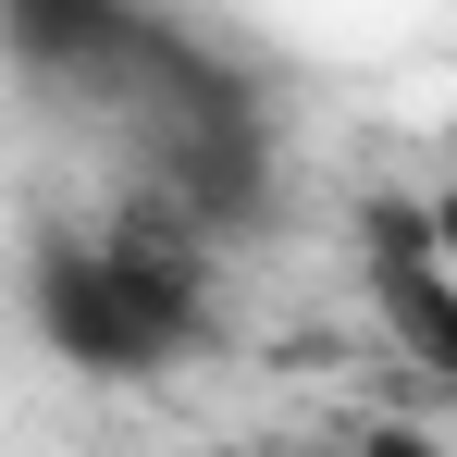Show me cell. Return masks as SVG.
Returning a JSON list of instances; mask_svg holds the SVG:
<instances>
[{"label": "cell", "instance_id": "1", "mask_svg": "<svg viewBox=\"0 0 457 457\" xmlns=\"http://www.w3.org/2000/svg\"><path fill=\"white\" fill-rule=\"evenodd\" d=\"M37 334L75 359V371H161L173 346H198L211 321V260L186 247V223H124V235H62L37 247Z\"/></svg>", "mask_w": 457, "mask_h": 457}, {"label": "cell", "instance_id": "2", "mask_svg": "<svg viewBox=\"0 0 457 457\" xmlns=\"http://www.w3.org/2000/svg\"><path fill=\"white\" fill-rule=\"evenodd\" d=\"M371 309L395 334V359H420L457 395V260H445V235H433L420 198H383L371 211Z\"/></svg>", "mask_w": 457, "mask_h": 457}]
</instances>
